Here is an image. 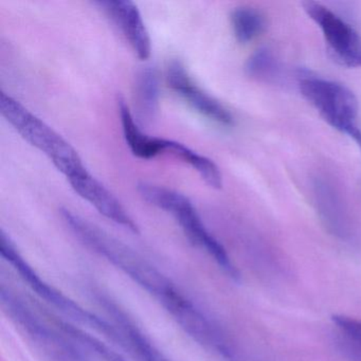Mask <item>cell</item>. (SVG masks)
<instances>
[{"label": "cell", "instance_id": "obj_18", "mask_svg": "<svg viewBox=\"0 0 361 361\" xmlns=\"http://www.w3.org/2000/svg\"><path fill=\"white\" fill-rule=\"evenodd\" d=\"M246 69L252 77L266 78L274 71V61L267 52L261 50L249 59Z\"/></svg>", "mask_w": 361, "mask_h": 361}, {"label": "cell", "instance_id": "obj_4", "mask_svg": "<svg viewBox=\"0 0 361 361\" xmlns=\"http://www.w3.org/2000/svg\"><path fill=\"white\" fill-rule=\"evenodd\" d=\"M0 253L6 261L13 266L14 269L20 274V278L41 299L45 300L47 303L60 310L62 314L75 322L86 325L98 333L103 334L117 345L128 350V343L115 324L107 322L104 319L82 307L77 302L61 293L59 289L54 288L52 285L45 282L31 267L30 264L22 257L20 251L16 249V245L4 231L0 233Z\"/></svg>", "mask_w": 361, "mask_h": 361}, {"label": "cell", "instance_id": "obj_15", "mask_svg": "<svg viewBox=\"0 0 361 361\" xmlns=\"http://www.w3.org/2000/svg\"><path fill=\"white\" fill-rule=\"evenodd\" d=\"M48 317L51 319L52 322H54L61 331H64L68 337L75 340L79 345L92 350V352L96 353L103 360L126 361L121 355L117 354L115 350H111L109 346L103 343L98 338L86 333L85 331L80 329V327L71 324V322L62 320V319L59 318V317L52 316V314H48Z\"/></svg>", "mask_w": 361, "mask_h": 361}, {"label": "cell", "instance_id": "obj_7", "mask_svg": "<svg viewBox=\"0 0 361 361\" xmlns=\"http://www.w3.org/2000/svg\"><path fill=\"white\" fill-rule=\"evenodd\" d=\"M307 16L318 25L336 58L348 67H361V37L333 11L314 1L303 4Z\"/></svg>", "mask_w": 361, "mask_h": 361}, {"label": "cell", "instance_id": "obj_11", "mask_svg": "<svg viewBox=\"0 0 361 361\" xmlns=\"http://www.w3.org/2000/svg\"><path fill=\"white\" fill-rule=\"evenodd\" d=\"M97 5L119 27L136 56L147 60L152 52L151 37L137 6L128 0L99 1Z\"/></svg>", "mask_w": 361, "mask_h": 361}, {"label": "cell", "instance_id": "obj_6", "mask_svg": "<svg viewBox=\"0 0 361 361\" xmlns=\"http://www.w3.org/2000/svg\"><path fill=\"white\" fill-rule=\"evenodd\" d=\"M300 90L331 128L348 135L361 149V130L357 121L358 101L352 90L342 84L319 78L302 80Z\"/></svg>", "mask_w": 361, "mask_h": 361}, {"label": "cell", "instance_id": "obj_10", "mask_svg": "<svg viewBox=\"0 0 361 361\" xmlns=\"http://www.w3.org/2000/svg\"><path fill=\"white\" fill-rule=\"evenodd\" d=\"M67 180L69 181L75 193L79 194L83 200L90 202L106 219H111L114 223L122 226L134 233H138V226L126 212L119 200L87 170L71 177Z\"/></svg>", "mask_w": 361, "mask_h": 361}, {"label": "cell", "instance_id": "obj_2", "mask_svg": "<svg viewBox=\"0 0 361 361\" xmlns=\"http://www.w3.org/2000/svg\"><path fill=\"white\" fill-rule=\"evenodd\" d=\"M0 113L27 142L45 154L67 179L87 170L78 152L61 135L5 92L0 94Z\"/></svg>", "mask_w": 361, "mask_h": 361}, {"label": "cell", "instance_id": "obj_8", "mask_svg": "<svg viewBox=\"0 0 361 361\" xmlns=\"http://www.w3.org/2000/svg\"><path fill=\"white\" fill-rule=\"evenodd\" d=\"M166 79L170 87L200 115L221 126H228L233 123V117L230 111L204 92L180 62L171 63Z\"/></svg>", "mask_w": 361, "mask_h": 361}, {"label": "cell", "instance_id": "obj_17", "mask_svg": "<svg viewBox=\"0 0 361 361\" xmlns=\"http://www.w3.org/2000/svg\"><path fill=\"white\" fill-rule=\"evenodd\" d=\"M331 320L340 333L345 336L346 339L361 348V319L352 318L344 314H335Z\"/></svg>", "mask_w": 361, "mask_h": 361}, {"label": "cell", "instance_id": "obj_5", "mask_svg": "<svg viewBox=\"0 0 361 361\" xmlns=\"http://www.w3.org/2000/svg\"><path fill=\"white\" fill-rule=\"evenodd\" d=\"M0 300L6 314L54 361H90L82 346L61 331L49 317L37 314L22 298L6 285L0 288Z\"/></svg>", "mask_w": 361, "mask_h": 361}, {"label": "cell", "instance_id": "obj_9", "mask_svg": "<svg viewBox=\"0 0 361 361\" xmlns=\"http://www.w3.org/2000/svg\"><path fill=\"white\" fill-rule=\"evenodd\" d=\"M97 303L104 308L105 312L111 317L114 324L116 325L120 333L123 335L128 350L130 355L138 361H171L166 358L147 338V335L139 329L135 321L128 316V312L114 301L109 295H105L102 291H92Z\"/></svg>", "mask_w": 361, "mask_h": 361}, {"label": "cell", "instance_id": "obj_3", "mask_svg": "<svg viewBox=\"0 0 361 361\" xmlns=\"http://www.w3.org/2000/svg\"><path fill=\"white\" fill-rule=\"evenodd\" d=\"M138 191L143 200L171 213L178 221L188 240L194 246L204 249L229 278L240 280V272L232 263L227 251L207 229L193 202L187 196L168 188L147 183L138 185Z\"/></svg>", "mask_w": 361, "mask_h": 361}, {"label": "cell", "instance_id": "obj_16", "mask_svg": "<svg viewBox=\"0 0 361 361\" xmlns=\"http://www.w3.org/2000/svg\"><path fill=\"white\" fill-rule=\"evenodd\" d=\"M232 30L240 43L247 44L257 39L265 28V20L257 10L238 8L231 13Z\"/></svg>", "mask_w": 361, "mask_h": 361}, {"label": "cell", "instance_id": "obj_14", "mask_svg": "<svg viewBox=\"0 0 361 361\" xmlns=\"http://www.w3.org/2000/svg\"><path fill=\"white\" fill-rule=\"evenodd\" d=\"M159 75L153 66L141 69L136 80V102L139 114L145 120H152L159 109Z\"/></svg>", "mask_w": 361, "mask_h": 361}, {"label": "cell", "instance_id": "obj_1", "mask_svg": "<svg viewBox=\"0 0 361 361\" xmlns=\"http://www.w3.org/2000/svg\"><path fill=\"white\" fill-rule=\"evenodd\" d=\"M61 215L78 240L124 272L155 298L161 306L166 305L180 293L170 279L121 240L109 235L68 209H62Z\"/></svg>", "mask_w": 361, "mask_h": 361}, {"label": "cell", "instance_id": "obj_12", "mask_svg": "<svg viewBox=\"0 0 361 361\" xmlns=\"http://www.w3.org/2000/svg\"><path fill=\"white\" fill-rule=\"evenodd\" d=\"M118 109H119L124 139L130 152L136 157L140 159H152L160 154H164L166 139L149 136L141 130L137 122L135 121L134 116L128 109L126 100L121 97L118 99Z\"/></svg>", "mask_w": 361, "mask_h": 361}, {"label": "cell", "instance_id": "obj_13", "mask_svg": "<svg viewBox=\"0 0 361 361\" xmlns=\"http://www.w3.org/2000/svg\"><path fill=\"white\" fill-rule=\"evenodd\" d=\"M168 153L174 156L177 159L181 160L185 164H189L202 177V180L213 189H221L223 187V176L219 166L209 159L206 156L200 155L197 152L193 151L190 147L175 142L172 140H166L164 154Z\"/></svg>", "mask_w": 361, "mask_h": 361}]
</instances>
